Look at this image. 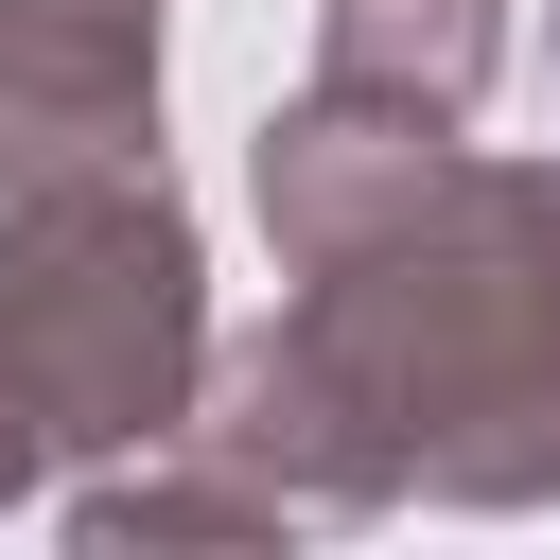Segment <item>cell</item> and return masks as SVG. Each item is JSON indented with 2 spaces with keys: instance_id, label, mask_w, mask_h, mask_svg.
<instances>
[{
  "instance_id": "1",
  "label": "cell",
  "mask_w": 560,
  "mask_h": 560,
  "mask_svg": "<svg viewBox=\"0 0 560 560\" xmlns=\"http://www.w3.org/2000/svg\"><path fill=\"white\" fill-rule=\"evenodd\" d=\"M228 438L280 508H525L560 490V175L542 158H402L350 228L298 245L280 332L228 368Z\"/></svg>"
},
{
  "instance_id": "2",
  "label": "cell",
  "mask_w": 560,
  "mask_h": 560,
  "mask_svg": "<svg viewBox=\"0 0 560 560\" xmlns=\"http://www.w3.org/2000/svg\"><path fill=\"white\" fill-rule=\"evenodd\" d=\"M192 228L140 140L0 158V420L35 455L70 438H175L192 420Z\"/></svg>"
},
{
  "instance_id": "3",
  "label": "cell",
  "mask_w": 560,
  "mask_h": 560,
  "mask_svg": "<svg viewBox=\"0 0 560 560\" xmlns=\"http://www.w3.org/2000/svg\"><path fill=\"white\" fill-rule=\"evenodd\" d=\"M158 105V0H0V158L140 140Z\"/></svg>"
},
{
  "instance_id": "4",
  "label": "cell",
  "mask_w": 560,
  "mask_h": 560,
  "mask_svg": "<svg viewBox=\"0 0 560 560\" xmlns=\"http://www.w3.org/2000/svg\"><path fill=\"white\" fill-rule=\"evenodd\" d=\"M508 18L490 0H315V88H368V105H420V122H472Z\"/></svg>"
}]
</instances>
